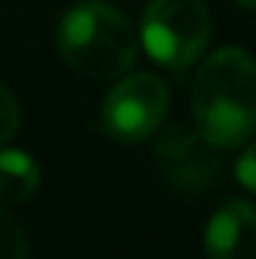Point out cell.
I'll return each instance as SVG.
<instances>
[{
	"instance_id": "obj_10",
	"label": "cell",
	"mask_w": 256,
	"mask_h": 259,
	"mask_svg": "<svg viewBox=\"0 0 256 259\" xmlns=\"http://www.w3.org/2000/svg\"><path fill=\"white\" fill-rule=\"evenodd\" d=\"M235 178L238 184H244L247 190L256 193V142L250 148H244V154L235 160Z\"/></svg>"
},
{
	"instance_id": "obj_11",
	"label": "cell",
	"mask_w": 256,
	"mask_h": 259,
	"mask_svg": "<svg viewBox=\"0 0 256 259\" xmlns=\"http://www.w3.org/2000/svg\"><path fill=\"white\" fill-rule=\"evenodd\" d=\"M235 3H241V6H250V9H256V0H235Z\"/></svg>"
},
{
	"instance_id": "obj_1",
	"label": "cell",
	"mask_w": 256,
	"mask_h": 259,
	"mask_svg": "<svg viewBox=\"0 0 256 259\" xmlns=\"http://www.w3.org/2000/svg\"><path fill=\"white\" fill-rule=\"evenodd\" d=\"M193 124L214 148H238L256 133V58L220 49L193 78Z\"/></svg>"
},
{
	"instance_id": "obj_5",
	"label": "cell",
	"mask_w": 256,
	"mask_h": 259,
	"mask_svg": "<svg viewBox=\"0 0 256 259\" xmlns=\"http://www.w3.org/2000/svg\"><path fill=\"white\" fill-rule=\"evenodd\" d=\"M208 259H256V205L244 199L223 202L205 226Z\"/></svg>"
},
{
	"instance_id": "obj_6",
	"label": "cell",
	"mask_w": 256,
	"mask_h": 259,
	"mask_svg": "<svg viewBox=\"0 0 256 259\" xmlns=\"http://www.w3.org/2000/svg\"><path fill=\"white\" fill-rule=\"evenodd\" d=\"M202 142L205 139L199 136V130L190 133L184 127H172L157 142V157L163 160L169 181H178L184 190L205 187L217 175V163L211 154H205Z\"/></svg>"
},
{
	"instance_id": "obj_3",
	"label": "cell",
	"mask_w": 256,
	"mask_h": 259,
	"mask_svg": "<svg viewBox=\"0 0 256 259\" xmlns=\"http://www.w3.org/2000/svg\"><path fill=\"white\" fill-rule=\"evenodd\" d=\"M139 36L154 64L187 69L211 39V15L202 0H151Z\"/></svg>"
},
{
	"instance_id": "obj_7",
	"label": "cell",
	"mask_w": 256,
	"mask_h": 259,
	"mask_svg": "<svg viewBox=\"0 0 256 259\" xmlns=\"http://www.w3.org/2000/svg\"><path fill=\"white\" fill-rule=\"evenodd\" d=\"M39 187V166L21 148H0V202H27Z\"/></svg>"
},
{
	"instance_id": "obj_2",
	"label": "cell",
	"mask_w": 256,
	"mask_h": 259,
	"mask_svg": "<svg viewBox=\"0 0 256 259\" xmlns=\"http://www.w3.org/2000/svg\"><path fill=\"white\" fill-rule=\"evenodd\" d=\"M139 52L127 18L106 3H75L58 24V55L84 78L106 81L124 75Z\"/></svg>"
},
{
	"instance_id": "obj_8",
	"label": "cell",
	"mask_w": 256,
	"mask_h": 259,
	"mask_svg": "<svg viewBox=\"0 0 256 259\" xmlns=\"http://www.w3.org/2000/svg\"><path fill=\"white\" fill-rule=\"evenodd\" d=\"M0 259H27V235L18 220L0 208Z\"/></svg>"
},
{
	"instance_id": "obj_4",
	"label": "cell",
	"mask_w": 256,
	"mask_h": 259,
	"mask_svg": "<svg viewBox=\"0 0 256 259\" xmlns=\"http://www.w3.org/2000/svg\"><path fill=\"white\" fill-rule=\"evenodd\" d=\"M169 88L151 72L121 78L103 103V130L121 142H142L163 124Z\"/></svg>"
},
{
	"instance_id": "obj_9",
	"label": "cell",
	"mask_w": 256,
	"mask_h": 259,
	"mask_svg": "<svg viewBox=\"0 0 256 259\" xmlns=\"http://www.w3.org/2000/svg\"><path fill=\"white\" fill-rule=\"evenodd\" d=\"M21 124V109H18V100L9 88L0 84V145L9 142L15 136V130Z\"/></svg>"
}]
</instances>
